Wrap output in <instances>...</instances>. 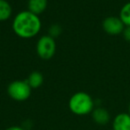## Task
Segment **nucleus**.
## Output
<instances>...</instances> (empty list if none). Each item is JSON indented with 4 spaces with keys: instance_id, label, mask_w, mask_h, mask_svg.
<instances>
[{
    "instance_id": "nucleus-14",
    "label": "nucleus",
    "mask_w": 130,
    "mask_h": 130,
    "mask_svg": "<svg viewBox=\"0 0 130 130\" xmlns=\"http://www.w3.org/2000/svg\"><path fill=\"white\" fill-rule=\"evenodd\" d=\"M5 130H25L23 127L22 126H10V127L6 128Z\"/></svg>"
},
{
    "instance_id": "nucleus-1",
    "label": "nucleus",
    "mask_w": 130,
    "mask_h": 130,
    "mask_svg": "<svg viewBox=\"0 0 130 130\" xmlns=\"http://www.w3.org/2000/svg\"><path fill=\"white\" fill-rule=\"evenodd\" d=\"M13 30L19 38L29 39L36 37L39 33L42 22L38 15L29 10L22 11L15 15L12 23Z\"/></svg>"
},
{
    "instance_id": "nucleus-5",
    "label": "nucleus",
    "mask_w": 130,
    "mask_h": 130,
    "mask_svg": "<svg viewBox=\"0 0 130 130\" xmlns=\"http://www.w3.org/2000/svg\"><path fill=\"white\" fill-rule=\"evenodd\" d=\"M103 29L107 34L116 36L123 32L125 25L119 17L109 16L103 22Z\"/></svg>"
},
{
    "instance_id": "nucleus-10",
    "label": "nucleus",
    "mask_w": 130,
    "mask_h": 130,
    "mask_svg": "<svg viewBox=\"0 0 130 130\" xmlns=\"http://www.w3.org/2000/svg\"><path fill=\"white\" fill-rule=\"evenodd\" d=\"M13 13V8L6 0H0V22L10 19Z\"/></svg>"
},
{
    "instance_id": "nucleus-7",
    "label": "nucleus",
    "mask_w": 130,
    "mask_h": 130,
    "mask_svg": "<svg viewBox=\"0 0 130 130\" xmlns=\"http://www.w3.org/2000/svg\"><path fill=\"white\" fill-rule=\"evenodd\" d=\"M92 118L94 121L98 125H106L110 121V116L109 111L104 108L98 107V108L94 109L92 111Z\"/></svg>"
},
{
    "instance_id": "nucleus-4",
    "label": "nucleus",
    "mask_w": 130,
    "mask_h": 130,
    "mask_svg": "<svg viewBox=\"0 0 130 130\" xmlns=\"http://www.w3.org/2000/svg\"><path fill=\"white\" fill-rule=\"evenodd\" d=\"M56 52V43L54 38L49 35L40 37L37 43V54L41 59L49 60Z\"/></svg>"
},
{
    "instance_id": "nucleus-9",
    "label": "nucleus",
    "mask_w": 130,
    "mask_h": 130,
    "mask_svg": "<svg viewBox=\"0 0 130 130\" xmlns=\"http://www.w3.org/2000/svg\"><path fill=\"white\" fill-rule=\"evenodd\" d=\"M26 80L31 88H38L43 84L44 77L39 71H33L29 74V76Z\"/></svg>"
},
{
    "instance_id": "nucleus-3",
    "label": "nucleus",
    "mask_w": 130,
    "mask_h": 130,
    "mask_svg": "<svg viewBox=\"0 0 130 130\" xmlns=\"http://www.w3.org/2000/svg\"><path fill=\"white\" fill-rule=\"evenodd\" d=\"M31 87L27 80H14L8 85L7 93L13 100L23 102L29 98L31 94Z\"/></svg>"
},
{
    "instance_id": "nucleus-2",
    "label": "nucleus",
    "mask_w": 130,
    "mask_h": 130,
    "mask_svg": "<svg viewBox=\"0 0 130 130\" xmlns=\"http://www.w3.org/2000/svg\"><path fill=\"white\" fill-rule=\"evenodd\" d=\"M94 102L90 94L86 92H77L69 101V108L72 113L78 116H84L94 110Z\"/></svg>"
},
{
    "instance_id": "nucleus-13",
    "label": "nucleus",
    "mask_w": 130,
    "mask_h": 130,
    "mask_svg": "<svg viewBox=\"0 0 130 130\" xmlns=\"http://www.w3.org/2000/svg\"><path fill=\"white\" fill-rule=\"evenodd\" d=\"M123 37L127 42H130V26H126L122 32Z\"/></svg>"
},
{
    "instance_id": "nucleus-12",
    "label": "nucleus",
    "mask_w": 130,
    "mask_h": 130,
    "mask_svg": "<svg viewBox=\"0 0 130 130\" xmlns=\"http://www.w3.org/2000/svg\"><path fill=\"white\" fill-rule=\"evenodd\" d=\"M62 29L59 24H53L48 29V35L51 36L52 38H57L61 35Z\"/></svg>"
},
{
    "instance_id": "nucleus-6",
    "label": "nucleus",
    "mask_w": 130,
    "mask_h": 130,
    "mask_svg": "<svg viewBox=\"0 0 130 130\" xmlns=\"http://www.w3.org/2000/svg\"><path fill=\"white\" fill-rule=\"evenodd\" d=\"M113 130H130V115L119 113L114 118L112 122Z\"/></svg>"
},
{
    "instance_id": "nucleus-11",
    "label": "nucleus",
    "mask_w": 130,
    "mask_h": 130,
    "mask_svg": "<svg viewBox=\"0 0 130 130\" xmlns=\"http://www.w3.org/2000/svg\"><path fill=\"white\" fill-rule=\"evenodd\" d=\"M119 18L125 26H130V2L122 6L119 13Z\"/></svg>"
},
{
    "instance_id": "nucleus-15",
    "label": "nucleus",
    "mask_w": 130,
    "mask_h": 130,
    "mask_svg": "<svg viewBox=\"0 0 130 130\" xmlns=\"http://www.w3.org/2000/svg\"><path fill=\"white\" fill-rule=\"evenodd\" d=\"M128 114L130 115V103H129V105H128Z\"/></svg>"
},
{
    "instance_id": "nucleus-8",
    "label": "nucleus",
    "mask_w": 130,
    "mask_h": 130,
    "mask_svg": "<svg viewBox=\"0 0 130 130\" xmlns=\"http://www.w3.org/2000/svg\"><path fill=\"white\" fill-rule=\"evenodd\" d=\"M47 7V0H29L28 1V10L35 14H41Z\"/></svg>"
}]
</instances>
